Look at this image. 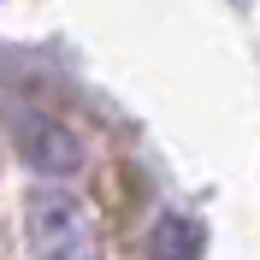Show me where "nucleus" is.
I'll list each match as a JSON object with an SVG mask.
<instances>
[{"label":"nucleus","mask_w":260,"mask_h":260,"mask_svg":"<svg viewBox=\"0 0 260 260\" xmlns=\"http://www.w3.org/2000/svg\"><path fill=\"white\" fill-rule=\"evenodd\" d=\"M6 130H12V148L24 154V166L36 178H71L83 166V136L65 118L42 113V107H18Z\"/></svg>","instance_id":"f03ea898"},{"label":"nucleus","mask_w":260,"mask_h":260,"mask_svg":"<svg viewBox=\"0 0 260 260\" xmlns=\"http://www.w3.org/2000/svg\"><path fill=\"white\" fill-rule=\"evenodd\" d=\"M195 248H201V231L189 219H160V231H154V254L160 260H195Z\"/></svg>","instance_id":"7ed1b4c3"},{"label":"nucleus","mask_w":260,"mask_h":260,"mask_svg":"<svg viewBox=\"0 0 260 260\" xmlns=\"http://www.w3.org/2000/svg\"><path fill=\"white\" fill-rule=\"evenodd\" d=\"M30 254L36 260H95V219L71 189L30 195Z\"/></svg>","instance_id":"f257e3e1"}]
</instances>
